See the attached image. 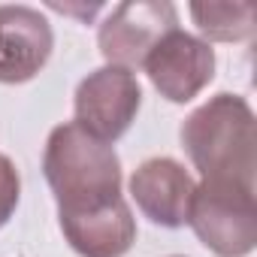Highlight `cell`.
I'll use <instances>...</instances> for the list:
<instances>
[{"instance_id": "5b68a950", "label": "cell", "mask_w": 257, "mask_h": 257, "mask_svg": "<svg viewBox=\"0 0 257 257\" xmlns=\"http://www.w3.org/2000/svg\"><path fill=\"white\" fill-rule=\"evenodd\" d=\"M179 28V13L167 0H134L118 4L97 31V46L112 67L137 70L146 64L149 52Z\"/></svg>"}, {"instance_id": "30bf717a", "label": "cell", "mask_w": 257, "mask_h": 257, "mask_svg": "<svg viewBox=\"0 0 257 257\" xmlns=\"http://www.w3.org/2000/svg\"><path fill=\"white\" fill-rule=\"evenodd\" d=\"M19 197H22V176L7 155H0V227L13 218Z\"/></svg>"}, {"instance_id": "8992f818", "label": "cell", "mask_w": 257, "mask_h": 257, "mask_svg": "<svg viewBox=\"0 0 257 257\" xmlns=\"http://www.w3.org/2000/svg\"><path fill=\"white\" fill-rule=\"evenodd\" d=\"M143 67L161 97L170 103H188L215 79V52L206 40L176 28L149 52Z\"/></svg>"}, {"instance_id": "6da1fadb", "label": "cell", "mask_w": 257, "mask_h": 257, "mask_svg": "<svg viewBox=\"0 0 257 257\" xmlns=\"http://www.w3.org/2000/svg\"><path fill=\"white\" fill-rule=\"evenodd\" d=\"M43 176L58 200V218H79L121 203V161L112 146L76 121L58 124L46 140Z\"/></svg>"}, {"instance_id": "277c9868", "label": "cell", "mask_w": 257, "mask_h": 257, "mask_svg": "<svg viewBox=\"0 0 257 257\" xmlns=\"http://www.w3.org/2000/svg\"><path fill=\"white\" fill-rule=\"evenodd\" d=\"M143 106V88L131 70L100 67L88 73L76 88V124L94 140L112 146L118 137L131 131V124Z\"/></svg>"}, {"instance_id": "3957f363", "label": "cell", "mask_w": 257, "mask_h": 257, "mask_svg": "<svg viewBox=\"0 0 257 257\" xmlns=\"http://www.w3.org/2000/svg\"><path fill=\"white\" fill-rule=\"evenodd\" d=\"M188 224L218 257H245L257 245L254 188L236 182H200L191 197Z\"/></svg>"}, {"instance_id": "9c48e42d", "label": "cell", "mask_w": 257, "mask_h": 257, "mask_svg": "<svg viewBox=\"0 0 257 257\" xmlns=\"http://www.w3.org/2000/svg\"><path fill=\"white\" fill-rule=\"evenodd\" d=\"M197 31L215 43H239L254 34L251 4H191Z\"/></svg>"}, {"instance_id": "7a4b0ae2", "label": "cell", "mask_w": 257, "mask_h": 257, "mask_svg": "<svg viewBox=\"0 0 257 257\" xmlns=\"http://www.w3.org/2000/svg\"><path fill=\"white\" fill-rule=\"evenodd\" d=\"M182 146L203 182H236L254 188L257 121L245 97L215 94L182 124Z\"/></svg>"}, {"instance_id": "52a82bcc", "label": "cell", "mask_w": 257, "mask_h": 257, "mask_svg": "<svg viewBox=\"0 0 257 257\" xmlns=\"http://www.w3.org/2000/svg\"><path fill=\"white\" fill-rule=\"evenodd\" d=\"M55 34L34 7H0V82L34 79L52 58Z\"/></svg>"}, {"instance_id": "ba28073f", "label": "cell", "mask_w": 257, "mask_h": 257, "mask_svg": "<svg viewBox=\"0 0 257 257\" xmlns=\"http://www.w3.org/2000/svg\"><path fill=\"white\" fill-rule=\"evenodd\" d=\"M191 173L173 158H149L131 176V197L140 212L161 227H185L194 197Z\"/></svg>"}]
</instances>
